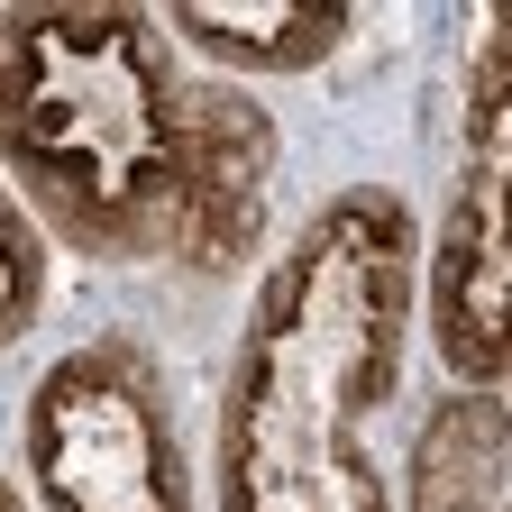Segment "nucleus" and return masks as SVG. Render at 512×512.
Wrapping results in <instances>:
<instances>
[{"mask_svg":"<svg viewBox=\"0 0 512 512\" xmlns=\"http://www.w3.org/2000/svg\"><path fill=\"white\" fill-rule=\"evenodd\" d=\"M421 320V229L403 192H330L256 275L220 375L211 494L220 512H394L375 421L403 394Z\"/></svg>","mask_w":512,"mask_h":512,"instance_id":"1","label":"nucleus"},{"mask_svg":"<svg viewBox=\"0 0 512 512\" xmlns=\"http://www.w3.org/2000/svg\"><path fill=\"white\" fill-rule=\"evenodd\" d=\"M183 64L165 19L128 10H0V183L92 266H165L183 202Z\"/></svg>","mask_w":512,"mask_h":512,"instance_id":"2","label":"nucleus"},{"mask_svg":"<svg viewBox=\"0 0 512 512\" xmlns=\"http://www.w3.org/2000/svg\"><path fill=\"white\" fill-rule=\"evenodd\" d=\"M28 485L46 512H192L174 375L138 330L74 339L28 384Z\"/></svg>","mask_w":512,"mask_h":512,"instance_id":"3","label":"nucleus"},{"mask_svg":"<svg viewBox=\"0 0 512 512\" xmlns=\"http://www.w3.org/2000/svg\"><path fill=\"white\" fill-rule=\"evenodd\" d=\"M503 192H512V110H503V19L467 55V128H458V183L439 211V247L421 266V311H430V348L448 357L458 394H503V284H512V247H503Z\"/></svg>","mask_w":512,"mask_h":512,"instance_id":"4","label":"nucleus"},{"mask_svg":"<svg viewBox=\"0 0 512 512\" xmlns=\"http://www.w3.org/2000/svg\"><path fill=\"white\" fill-rule=\"evenodd\" d=\"M275 110L238 83H183V202H174V275H238L256 266L275 202Z\"/></svg>","mask_w":512,"mask_h":512,"instance_id":"5","label":"nucleus"},{"mask_svg":"<svg viewBox=\"0 0 512 512\" xmlns=\"http://www.w3.org/2000/svg\"><path fill=\"white\" fill-rule=\"evenodd\" d=\"M357 10L339 0H266V10H211V0H183L165 19V37H183L192 55H211L220 74H320L348 46Z\"/></svg>","mask_w":512,"mask_h":512,"instance_id":"6","label":"nucleus"},{"mask_svg":"<svg viewBox=\"0 0 512 512\" xmlns=\"http://www.w3.org/2000/svg\"><path fill=\"white\" fill-rule=\"evenodd\" d=\"M403 512H503V394H448L412 430Z\"/></svg>","mask_w":512,"mask_h":512,"instance_id":"7","label":"nucleus"},{"mask_svg":"<svg viewBox=\"0 0 512 512\" xmlns=\"http://www.w3.org/2000/svg\"><path fill=\"white\" fill-rule=\"evenodd\" d=\"M37 311H46V229L0 183V348H19L37 330Z\"/></svg>","mask_w":512,"mask_h":512,"instance_id":"8","label":"nucleus"},{"mask_svg":"<svg viewBox=\"0 0 512 512\" xmlns=\"http://www.w3.org/2000/svg\"><path fill=\"white\" fill-rule=\"evenodd\" d=\"M0 512H37V503H28V494L10 485V467H0Z\"/></svg>","mask_w":512,"mask_h":512,"instance_id":"9","label":"nucleus"}]
</instances>
